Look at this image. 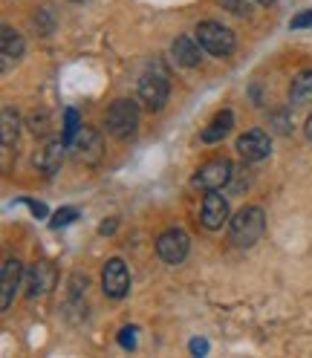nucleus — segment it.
<instances>
[{
	"label": "nucleus",
	"mask_w": 312,
	"mask_h": 358,
	"mask_svg": "<svg viewBox=\"0 0 312 358\" xmlns=\"http://www.w3.org/2000/svg\"><path fill=\"white\" fill-rule=\"evenodd\" d=\"M263 231H266V214L257 206L240 208L229 220V237L234 245H240V249H252V245L263 237Z\"/></svg>",
	"instance_id": "f257e3e1"
},
{
	"label": "nucleus",
	"mask_w": 312,
	"mask_h": 358,
	"mask_svg": "<svg viewBox=\"0 0 312 358\" xmlns=\"http://www.w3.org/2000/svg\"><path fill=\"white\" fill-rule=\"evenodd\" d=\"M139 127V107L136 101H130V99H116L113 104H110L107 110V130H110V136H116V139H130L133 133H136Z\"/></svg>",
	"instance_id": "f03ea898"
},
{
	"label": "nucleus",
	"mask_w": 312,
	"mask_h": 358,
	"mask_svg": "<svg viewBox=\"0 0 312 358\" xmlns=\"http://www.w3.org/2000/svg\"><path fill=\"white\" fill-rule=\"evenodd\" d=\"M197 41L208 55H217V58H226L234 52V32L222 24H214V20H203L197 27Z\"/></svg>",
	"instance_id": "7ed1b4c3"
},
{
	"label": "nucleus",
	"mask_w": 312,
	"mask_h": 358,
	"mask_svg": "<svg viewBox=\"0 0 312 358\" xmlns=\"http://www.w3.org/2000/svg\"><path fill=\"white\" fill-rule=\"evenodd\" d=\"M232 162L229 159H222V156H217V159H208L203 168H199L191 179V185L199 188V191H220V188H226L232 182Z\"/></svg>",
	"instance_id": "20e7f679"
},
{
	"label": "nucleus",
	"mask_w": 312,
	"mask_h": 358,
	"mask_svg": "<svg viewBox=\"0 0 312 358\" xmlns=\"http://www.w3.org/2000/svg\"><path fill=\"white\" fill-rule=\"evenodd\" d=\"M168 76L162 70H148L139 81V101L150 110V113H159L168 101Z\"/></svg>",
	"instance_id": "39448f33"
},
{
	"label": "nucleus",
	"mask_w": 312,
	"mask_h": 358,
	"mask_svg": "<svg viewBox=\"0 0 312 358\" xmlns=\"http://www.w3.org/2000/svg\"><path fill=\"white\" fill-rule=\"evenodd\" d=\"M188 249H191V240L183 229H168L165 234H159L156 240V255L159 260H165L168 266H176L188 257Z\"/></svg>",
	"instance_id": "423d86ee"
},
{
	"label": "nucleus",
	"mask_w": 312,
	"mask_h": 358,
	"mask_svg": "<svg viewBox=\"0 0 312 358\" xmlns=\"http://www.w3.org/2000/svg\"><path fill=\"white\" fill-rule=\"evenodd\" d=\"M101 289H104V295L107 298H125L127 295V289H130V275H127V266L125 260L113 257V260H107L104 268H101Z\"/></svg>",
	"instance_id": "0eeeda50"
},
{
	"label": "nucleus",
	"mask_w": 312,
	"mask_h": 358,
	"mask_svg": "<svg viewBox=\"0 0 312 358\" xmlns=\"http://www.w3.org/2000/svg\"><path fill=\"white\" fill-rule=\"evenodd\" d=\"M70 148H73V156H76L78 162H84V165H96V162L101 159V153H104L101 136H99L93 127H81L78 136H76V142H73Z\"/></svg>",
	"instance_id": "6e6552de"
},
{
	"label": "nucleus",
	"mask_w": 312,
	"mask_h": 358,
	"mask_svg": "<svg viewBox=\"0 0 312 358\" xmlns=\"http://www.w3.org/2000/svg\"><path fill=\"white\" fill-rule=\"evenodd\" d=\"M229 220H232V214H229V203H226V199H222L220 194L208 191L206 199H203V211H199V222H203L208 231H217V229L226 226Z\"/></svg>",
	"instance_id": "1a4fd4ad"
},
{
	"label": "nucleus",
	"mask_w": 312,
	"mask_h": 358,
	"mask_svg": "<svg viewBox=\"0 0 312 358\" xmlns=\"http://www.w3.org/2000/svg\"><path fill=\"white\" fill-rule=\"evenodd\" d=\"M27 295L35 301V298H43L50 292V289L55 286V266L50 263V260H38V263H32V268H29V275H27Z\"/></svg>",
	"instance_id": "9d476101"
},
{
	"label": "nucleus",
	"mask_w": 312,
	"mask_h": 358,
	"mask_svg": "<svg viewBox=\"0 0 312 358\" xmlns=\"http://www.w3.org/2000/svg\"><path fill=\"white\" fill-rule=\"evenodd\" d=\"M269 150H272V142H269V136H266L263 130H246V133H243V136L237 139V153H240L246 162H260V159H266V156H269Z\"/></svg>",
	"instance_id": "9b49d317"
},
{
	"label": "nucleus",
	"mask_w": 312,
	"mask_h": 358,
	"mask_svg": "<svg viewBox=\"0 0 312 358\" xmlns=\"http://www.w3.org/2000/svg\"><path fill=\"white\" fill-rule=\"evenodd\" d=\"M20 278H24V272H20V260H6L3 268H0V309H9L15 295H17V286H20Z\"/></svg>",
	"instance_id": "f8f14e48"
},
{
	"label": "nucleus",
	"mask_w": 312,
	"mask_h": 358,
	"mask_svg": "<svg viewBox=\"0 0 312 358\" xmlns=\"http://www.w3.org/2000/svg\"><path fill=\"white\" fill-rule=\"evenodd\" d=\"M64 148H66L64 139H52V142H47V145H43V148L35 153V168H38L43 176H52V173L61 168Z\"/></svg>",
	"instance_id": "ddd939ff"
},
{
	"label": "nucleus",
	"mask_w": 312,
	"mask_h": 358,
	"mask_svg": "<svg viewBox=\"0 0 312 358\" xmlns=\"http://www.w3.org/2000/svg\"><path fill=\"white\" fill-rule=\"evenodd\" d=\"M0 52H3V70H9L12 61H20V55H24V38L12 27L0 29Z\"/></svg>",
	"instance_id": "4468645a"
},
{
	"label": "nucleus",
	"mask_w": 312,
	"mask_h": 358,
	"mask_svg": "<svg viewBox=\"0 0 312 358\" xmlns=\"http://www.w3.org/2000/svg\"><path fill=\"white\" fill-rule=\"evenodd\" d=\"M176 64H183V66H197L199 61H203V47H199V41L194 43L191 38H176L173 41V47H171Z\"/></svg>",
	"instance_id": "2eb2a0df"
},
{
	"label": "nucleus",
	"mask_w": 312,
	"mask_h": 358,
	"mask_svg": "<svg viewBox=\"0 0 312 358\" xmlns=\"http://www.w3.org/2000/svg\"><path fill=\"white\" fill-rule=\"evenodd\" d=\"M234 127V113L232 110H220V113L211 119V124L203 130V142H220V139H226V133Z\"/></svg>",
	"instance_id": "dca6fc26"
},
{
	"label": "nucleus",
	"mask_w": 312,
	"mask_h": 358,
	"mask_svg": "<svg viewBox=\"0 0 312 358\" xmlns=\"http://www.w3.org/2000/svg\"><path fill=\"white\" fill-rule=\"evenodd\" d=\"M289 99L295 104H312V70H304L301 76H295L292 87H289Z\"/></svg>",
	"instance_id": "f3484780"
},
{
	"label": "nucleus",
	"mask_w": 312,
	"mask_h": 358,
	"mask_svg": "<svg viewBox=\"0 0 312 358\" xmlns=\"http://www.w3.org/2000/svg\"><path fill=\"white\" fill-rule=\"evenodd\" d=\"M0 133H3V148H15L17 133H20V119L12 107H3V124H0Z\"/></svg>",
	"instance_id": "a211bd4d"
},
{
	"label": "nucleus",
	"mask_w": 312,
	"mask_h": 358,
	"mask_svg": "<svg viewBox=\"0 0 312 358\" xmlns=\"http://www.w3.org/2000/svg\"><path fill=\"white\" fill-rule=\"evenodd\" d=\"M78 130H81V122H78V110H66L64 113V142H66V148H70L73 142H76V136H78Z\"/></svg>",
	"instance_id": "6ab92c4d"
},
{
	"label": "nucleus",
	"mask_w": 312,
	"mask_h": 358,
	"mask_svg": "<svg viewBox=\"0 0 312 358\" xmlns=\"http://www.w3.org/2000/svg\"><path fill=\"white\" fill-rule=\"evenodd\" d=\"M76 217H78V211H76V208H61V211H55V214H52L50 226H52V229H64V226H70V222H76Z\"/></svg>",
	"instance_id": "aec40b11"
},
{
	"label": "nucleus",
	"mask_w": 312,
	"mask_h": 358,
	"mask_svg": "<svg viewBox=\"0 0 312 358\" xmlns=\"http://www.w3.org/2000/svg\"><path fill=\"white\" fill-rule=\"evenodd\" d=\"M119 344H122L125 350L136 347V327H125V329L119 332Z\"/></svg>",
	"instance_id": "412c9836"
},
{
	"label": "nucleus",
	"mask_w": 312,
	"mask_h": 358,
	"mask_svg": "<svg viewBox=\"0 0 312 358\" xmlns=\"http://www.w3.org/2000/svg\"><path fill=\"white\" fill-rule=\"evenodd\" d=\"M306 27H312V9H306L289 20V29H306Z\"/></svg>",
	"instance_id": "4be33fe9"
},
{
	"label": "nucleus",
	"mask_w": 312,
	"mask_h": 358,
	"mask_svg": "<svg viewBox=\"0 0 312 358\" xmlns=\"http://www.w3.org/2000/svg\"><path fill=\"white\" fill-rule=\"evenodd\" d=\"M191 352H194V355H206V352H208V341H206V338H194V341H191Z\"/></svg>",
	"instance_id": "5701e85b"
},
{
	"label": "nucleus",
	"mask_w": 312,
	"mask_h": 358,
	"mask_svg": "<svg viewBox=\"0 0 312 358\" xmlns=\"http://www.w3.org/2000/svg\"><path fill=\"white\" fill-rule=\"evenodd\" d=\"M116 226H119L116 220H107V222H101V226H99V234H113V231H116Z\"/></svg>",
	"instance_id": "b1692460"
},
{
	"label": "nucleus",
	"mask_w": 312,
	"mask_h": 358,
	"mask_svg": "<svg viewBox=\"0 0 312 358\" xmlns=\"http://www.w3.org/2000/svg\"><path fill=\"white\" fill-rule=\"evenodd\" d=\"M24 203L32 208V214H35V217H47V208H43L41 203H32V199H24Z\"/></svg>",
	"instance_id": "393cba45"
},
{
	"label": "nucleus",
	"mask_w": 312,
	"mask_h": 358,
	"mask_svg": "<svg viewBox=\"0 0 312 358\" xmlns=\"http://www.w3.org/2000/svg\"><path fill=\"white\" fill-rule=\"evenodd\" d=\"M226 6H232V12H237V15H243V12L249 9V6H243L240 0H226Z\"/></svg>",
	"instance_id": "a878e982"
},
{
	"label": "nucleus",
	"mask_w": 312,
	"mask_h": 358,
	"mask_svg": "<svg viewBox=\"0 0 312 358\" xmlns=\"http://www.w3.org/2000/svg\"><path fill=\"white\" fill-rule=\"evenodd\" d=\"M306 139L312 142V113H309V119H306Z\"/></svg>",
	"instance_id": "bb28decb"
},
{
	"label": "nucleus",
	"mask_w": 312,
	"mask_h": 358,
	"mask_svg": "<svg viewBox=\"0 0 312 358\" xmlns=\"http://www.w3.org/2000/svg\"><path fill=\"white\" fill-rule=\"evenodd\" d=\"M257 3H260V6H272V3H275V0H257Z\"/></svg>",
	"instance_id": "cd10ccee"
},
{
	"label": "nucleus",
	"mask_w": 312,
	"mask_h": 358,
	"mask_svg": "<svg viewBox=\"0 0 312 358\" xmlns=\"http://www.w3.org/2000/svg\"><path fill=\"white\" fill-rule=\"evenodd\" d=\"M76 3H78V0H76Z\"/></svg>",
	"instance_id": "c85d7f7f"
}]
</instances>
